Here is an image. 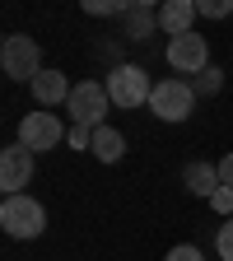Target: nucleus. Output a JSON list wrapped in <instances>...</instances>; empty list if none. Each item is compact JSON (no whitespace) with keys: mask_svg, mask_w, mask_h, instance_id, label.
<instances>
[{"mask_svg":"<svg viewBox=\"0 0 233 261\" xmlns=\"http://www.w3.org/2000/svg\"><path fill=\"white\" fill-rule=\"evenodd\" d=\"M0 228H5L10 238H42V228H47V210L33 201V196H5V205H0Z\"/></svg>","mask_w":233,"mask_h":261,"instance_id":"obj_1","label":"nucleus"},{"mask_svg":"<svg viewBox=\"0 0 233 261\" xmlns=\"http://www.w3.org/2000/svg\"><path fill=\"white\" fill-rule=\"evenodd\" d=\"M0 70H5L10 80H38L47 65H42V47L28 38V33H10L5 47H0Z\"/></svg>","mask_w":233,"mask_h":261,"instance_id":"obj_2","label":"nucleus"},{"mask_svg":"<svg viewBox=\"0 0 233 261\" xmlns=\"http://www.w3.org/2000/svg\"><path fill=\"white\" fill-rule=\"evenodd\" d=\"M103 84H108L112 108H126V112H136L140 103L149 108V98H154V84H149V75L140 70V65H117Z\"/></svg>","mask_w":233,"mask_h":261,"instance_id":"obj_3","label":"nucleus"},{"mask_svg":"<svg viewBox=\"0 0 233 261\" xmlns=\"http://www.w3.org/2000/svg\"><path fill=\"white\" fill-rule=\"evenodd\" d=\"M108 108H112L108 84H98V80H80L75 93H70V103H65V112H70V126H89V130L103 126Z\"/></svg>","mask_w":233,"mask_h":261,"instance_id":"obj_4","label":"nucleus"},{"mask_svg":"<svg viewBox=\"0 0 233 261\" xmlns=\"http://www.w3.org/2000/svg\"><path fill=\"white\" fill-rule=\"evenodd\" d=\"M191 108H196V89H191V80L173 75V80H159V84H154L149 112H154L159 121H187Z\"/></svg>","mask_w":233,"mask_h":261,"instance_id":"obj_5","label":"nucleus"},{"mask_svg":"<svg viewBox=\"0 0 233 261\" xmlns=\"http://www.w3.org/2000/svg\"><path fill=\"white\" fill-rule=\"evenodd\" d=\"M70 130H65V121L56 117V112H28L23 121H19V145L28 149V154H42V149H56Z\"/></svg>","mask_w":233,"mask_h":261,"instance_id":"obj_6","label":"nucleus"},{"mask_svg":"<svg viewBox=\"0 0 233 261\" xmlns=\"http://www.w3.org/2000/svg\"><path fill=\"white\" fill-rule=\"evenodd\" d=\"M168 65L177 75H201L210 70V42L201 33H182V38H168Z\"/></svg>","mask_w":233,"mask_h":261,"instance_id":"obj_7","label":"nucleus"},{"mask_svg":"<svg viewBox=\"0 0 233 261\" xmlns=\"http://www.w3.org/2000/svg\"><path fill=\"white\" fill-rule=\"evenodd\" d=\"M33 154L23 145H5L0 149V187H5V196H23V187L33 182Z\"/></svg>","mask_w":233,"mask_h":261,"instance_id":"obj_8","label":"nucleus"},{"mask_svg":"<svg viewBox=\"0 0 233 261\" xmlns=\"http://www.w3.org/2000/svg\"><path fill=\"white\" fill-rule=\"evenodd\" d=\"M28 89H33V98H38L42 108H56V103H70V93H75V84L65 80V70H42V75L33 80Z\"/></svg>","mask_w":233,"mask_h":261,"instance_id":"obj_9","label":"nucleus"},{"mask_svg":"<svg viewBox=\"0 0 233 261\" xmlns=\"http://www.w3.org/2000/svg\"><path fill=\"white\" fill-rule=\"evenodd\" d=\"M196 0H168V5L159 10V28L168 33V38H182V33H196L191 23H196Z\"/></svg>","mask_w":233,"mask_h":261,"instance_id":"obj_10","label":"nucleus"},{"mask_svg":"<svg viewBox=\"0 0 233 261\" xmlns=\"http://www.w3.org/2000/svg\"><path fill=\"white\" fill-rule=\"evenodd\" d=\"M182 182H187V191L191 196H210L219 191V163H201V159H191L187 168H182Z\"/></svg>","mask_w":233,"mask_h":261,"instance_id":"obj_11","label":"nucleus"},{"mask_svg":"<svg viewBox=\"0 0 233 261\" xmlns=\"http://www.w3.org/2000/svg\"><path fill=\"white\" fill-rule=\"evenodd\" d=\"M121 19H126V38H140V42H145L149 33L159 28V10L149 5V0H131Z\"/></svg>","mask_w":233,"mask_h":261,"instance_id":"obj_12","label":"nucleus"},{"mask_svg":"<svg viewBox=\"0 0 233 261\" xmlns=\"http://www.w3.org/2000/svg\"><path fill=\"white\" fill-rule=\"evenodd\" d=\"M89 154H93V159H103V163H117V159L126 154V136H121V130H112V126H98V130H93Z\"/></svg>","mask_w":233,"mask_h":261,"instance_id":"obj_13","label":"nucleus"},{"mask_svg":"<svg viewBox=\"0 0 233 261\" xmlns=\"http://www.w3.org/2000/svg\"><path fill=\"white\" fill-rule=\"evenodd\" d=\"M191 89H196V98H201V93H205V98H215V93L224 89V70H215V65H210V70H201V75L191 80Z\"/></svg>","mask_w":233,"mask_h":261,"instance_id":"obj_14","label":"nucleus"},{"mask_svg":"<svg viewBox=\"0 0 233 261\" xmlns=\"http://www.w3.org/2000/svg\"><path fill=\"white\" fill-rule=\"evenodd\" d=\"M215 252H219V261H233V219L219 224V233H215Z\"/></svg>","mask_w":233,"mask_h":261,"instance_id":"obj_15","label":"nucleus"},{"mask_svg":"<svg viewBox=\"0 0 233 261\" xmlns=\"http://www.w3.org/2000/svg\"><path fill=\"white\" fill-rule=\"evenodd\" d=\"M196 10H201L205 19H228L233 14V0H196Z\"/></svg>","mask_w":233,"mask_h":261,"instance_id":"obj_16","label":"nucleus"},{"mask_svg":"<svg viewBox=\"0 0 233 261\" xmlns=\"http://www.w3.org/2000/svg\"><path fill=\"white\" fill-rule=\"evenodd\" d=\"M210 205H215V215H224V219H233V187H224V182H219V191L210 196Z\"/></svg>","mask_w":233,"mask_h":261,"instance_id":"obj_17","label":"nucleus"},{"mask_svg":"<svg viewBox=\"0 0 233 261\" xmlns=\"http://www.w3.org/2000/svg\"><path fill=\"white\" fill-rule=\"evenodd\" d=\"M84 14H126V5H117V0H84Z\"/></svg>","mask_w":233,"mask_h":261,"instance_id":"obj_18","label":"nucleus"},{"mask_svg":"<svg viewBox=\"0 0 233 261\" xmlns=\"http://www.w3.org/2000/svg\"><path fill=\"white\" fill-rule=\"evenodd\" d=\"M65 140H70V149H89L93 145V130L89 126H70V136H65Z\"/></svg>","mask_w":233,"mask_h":261,"instance_id":"obj_19","label":"nucleus"},{"mask_svg":"<svg viewBox=\"0 0 233 261\" xmlns=\"http://www.w3.org/2000/svg\"><path fill=\"white\" fill-rule=\"evenodd\" d=\"M163 261H205V256H201V247H191V243H182V247H173V252L163 256Z\"/></svg>","mask_w":233,"mask_h":261,"instance_id":"obj_20","label":"nucleus"},{"mask_svg":"<svg viewBox=\"0 0 233 261\" xmlns=\"http://www.w3.org/2000/svg\"><path fill=\"white\" fill-rule=\"evenodd\" d=\"M219 182H224V187H233V154H224V159H219Z\"/></svg>","mask_w":233,"mask_h":261,"instance_id":"obj_21","label":"nucleus"}]
</instances>
